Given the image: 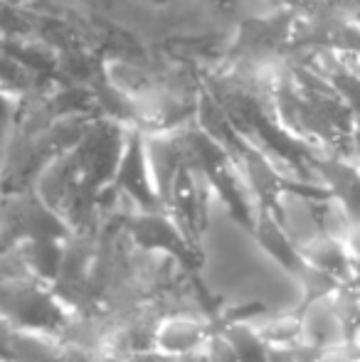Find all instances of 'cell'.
Here are the masks:
<instances>
[{"label":"cell","mask_w":360,"mask_h":362,"mask_svg":"<svg viewBox=\"0 0 360 362\" xmlns=\"http://www.w3.org/2000/svg\"><path fill=\"white\" fill-rule=\"evenodd\" d=\"M351 3H353V8H358V5H360V0H351Z\"/></svg>","instance_id":"cell-4"},{"label":"cell","mask_w":360,"mask_h":362,"mask_svg":"<svg viewBox=\"0 0 360 362\" xmlns=\"http://www.w3.org/2000/svg\"><path fill=\"white\" fill-rule=\"evenodd\" d=\"M343 244H346V252L351 257V267H353V274L360 272V219L351 217V222L346 224L341 237Z\"/></svg>","instance_id":"cell-2"},{"label":"cell","mask_w":360,"mask_h":362,"mask_svg":"<svg viewBox=\"0 0 360 362\" xmlns=\"http://www.w3.org/2000/svg\"><path fill=\"white\" fill-rule=\"evenodd\" d=\"M318 362H360V348L353 338H341L321 350Z\"/></svg>","instance_id":"cell-1"},{"label":"cell","mask_w":360,"mask_h":362,"mask_svg":"<svg viewBox=\"0 0 360 362\" xmlns=\"http://www.w3.org/2000/svg\"><path fill=\"white\" fill-rule=\"evenodd\" d=\"M346 284H348V286H351V288H356L358 293H360V272H356V274H353V276L348 279Z\"/></svg>","instance_id":"cell-3"}]
</instances>
